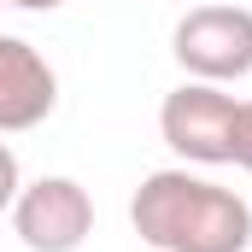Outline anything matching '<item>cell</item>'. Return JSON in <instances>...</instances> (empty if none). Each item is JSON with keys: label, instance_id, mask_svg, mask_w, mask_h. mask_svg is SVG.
Here are the masks:
<instances>
[{"label": "cell", "instance_id": "obj_1", "mask_svg": "<svg viewBox=\"0 0 252 252\" xmlns=\"http://www.w3.org/2000/svg\"><path fill=\"white\" fill-rule=\"evenodd\" d=\"M129 223L153 252H247L252 205L235 188H217L188 170H153L135 199Z\"/></svg>", "mask_w": 252, "mask_h": 252}, {"label": "cell", "instance_id": "obj_2", "mask_svg": "<svg viewBox=\"0 0 252 252\" xmlns=\"http://www.w3.org/2000/svg\"><path fill=\"white\" fill-rule=\"evenodd\" d=\"M170 53L193 82L252 76V12L247 6H193L170 35Z\"/></svg>", "mask_w": 252, "mask_h": 252}, {"label": "cell", "instance_id": "obj_3", "mask_svg": "<svg viewBox=\"0 0 252 252\" xmlns=\"http://www.w3.org/2000/svg\"><path fill=\"white\" fill-rule=\"evenodd\" d=\"M235 106L241 100L223 94L217 82H182L158 106V135L188 164H229V153H235Z\"/></svg>", "mask_w": 252, "mask_h": 252}, {"label": "cell", "instance_id": "obj_4", "mask_svg": "<svg viewBox=\"0 0 252 252\" xmlns=\"http://www.w3.org/2000/svg\"><path fill=\"white\" fill-rule=\"evenodd\" d=\"M12 229L30 252H76L94 235V199L70 176H41L12 199Z\"/></svg>", "mask_w": 252, "mask_h": 252}, {"label": "cell", "instance_id": "obj_5", "mask_svg": "<svg viewBox=\"0 0 252 252\" xmlns=\"http://www.w3.org/2000/svg\"><path fill=\"white\" fill-rule=\"evenodd\" d=\"M59 106V76L30 41L0 35V135H24V129L47 124Z\"/></svg>", "mask_w": 252, "mask_h": 252}, {"label": "cell", "instance_id": "obj_6", "mask_svg": "<svg viewBox=\"0 0 252 252\" xmlns=\"http://www.w3.org/2000/svg\"><path fill=\"white\" fill-rule=\"evenodd\" d=\"M229 164L252 170V100H241V106H235V153H229Z\"/></svg>", "mask_w": 252, "mask_h": 252}, {"label": "cell", "instance_id": "obj_7", "mask_svg": "<svg viewBox=\"0 0 252 252\" xmlns=\"http://www.w3.org/2000/svg\"><path fill=\"white\" fill-rule=\"evenodd\" d=\"M18 188H24V176H18V153H12V147L0 141V211H12Z\"/></svg>", "mask_w": 252, "mask_h": 252}, {"label": "cell", "instance_id": "obj_8", "mask_svg": "<svg viewBox=\"0 0 252 252\" xmlns=\"http://www.w3.org/2000/svg\"><path fill=\"white\" fill-rule=\"evenodd\" d=\"M6 6H24V12H59L64 0H6Z\"/></svg>", "mask_w": 252, "mask_h": 252}, {"label": "cell", "instance_id": "obj_9", "mask_svg": "<svg viewBox=\"0 0 252 252\" xmlns=\"http://www.w3.org/2000/svg\"><path fill=\"white\" fill-rule=\"evenodd\" d=\"M0 6H6V0H0Z\"/></svg>", "mask_w": 252, "mask_h": 252}]
</instances>
